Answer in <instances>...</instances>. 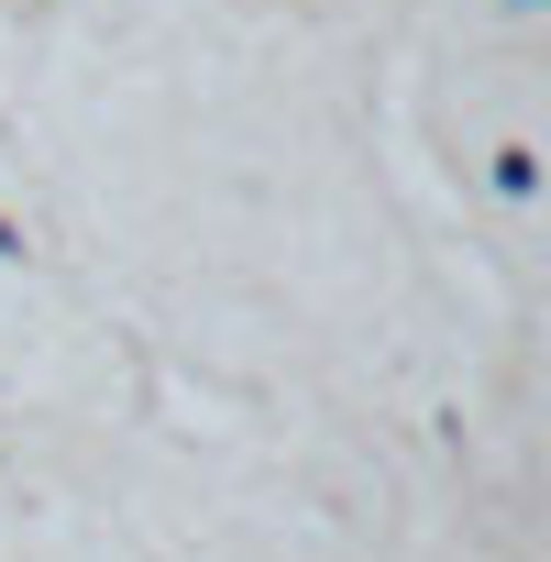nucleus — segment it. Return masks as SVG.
I'll return each instance as SVG.
<instances>
[{
  "mask_svg": "<svg viewBox=\"0 0 551 562\" xmlns=\"http://www.w3.org/2000/svg\"><path fill=\"white\" fill-rule=\"evenodd\" d=\"M0 254H23V232H12V221H0Z\"/></svg>",
  "mask_w": 551,
  "mask_h": 562,
  "instance_id": "1",
  "label": "nucleus"
}]
</instances>
